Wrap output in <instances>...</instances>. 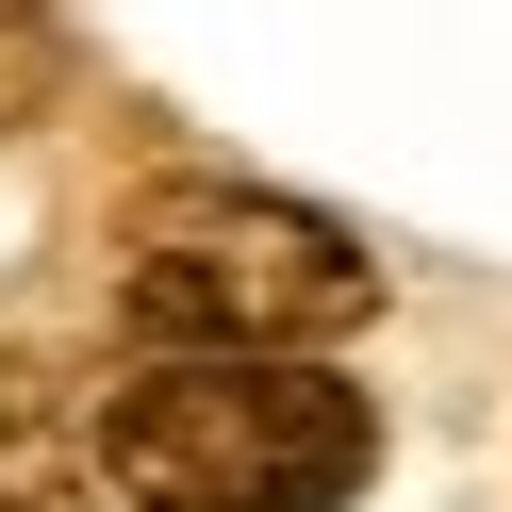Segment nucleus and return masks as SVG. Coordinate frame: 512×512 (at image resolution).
<instances>
[{
  "instance_id": "f257e3e1",
  "label": "nucleus",
  "mask_w": 512,
  "mask_h": 512,
  "mask_svg": "<svg viewBox=\"0 0 512 512\" xmlns=\"http://www.w3.org/2000/svg\"><path fill=\"white\" fill-rule=\"evenodd\" d=\"M380 463V397L314 347H149L100 397V479L133 512H347Z\"/></svg>"
},
{
  "instance_id": "f03ea898",
  "label": "nucleus",
  "mask_w": 512,
  "mask_h": 512,
  "mask_svg": "<svg viewBox=\"0 0 512 512\" xmlns=\"http://www.w3.org/2000/svg\"><path fill=\"white\" fill-rule=\"evenodd\" d=\"M116 314L149 347H347L380 314V265L298 199L248 182H166L116 232Z\"/></svg>"
}]
</instances>
